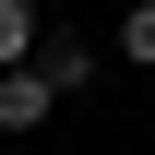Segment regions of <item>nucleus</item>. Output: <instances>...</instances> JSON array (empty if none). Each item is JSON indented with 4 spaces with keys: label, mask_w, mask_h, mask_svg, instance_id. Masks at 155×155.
Instances as JSON below:
<instances>
[{
    "label": "nucleus",
    "mask_w": 155,
    "mask_h": 155,
    "mask_svg": "<svg viewBox=\"0 0 155 155\" xmlns=\"http://www.w3.org/2000/svg\"><path fill=\"white\" fill-rule=\"evenodd\" d=\"M36 72H48V96H84V84H96V48H72V36H36Z\"/></svg>",
    "instance_id": "f03ea898"
},
{
    "label": "nucleus",
    "mask_w": 155,
    "mask_h": 155,
    "mask_svg": "<svg viewBox=\"0 0 155 155\" xmlns=\"http://www.w3.org/2000/svg\"><path fill=\"white\" fill-rule=\"evenodd\" d=\"M119 60H143V72H155V0H131V24H119Z\"/></svg>",
    "instance_id": "20e7f679"
},
{
    "label": "nucleus",
    "mask_w": 155,
    "mask_h": 155,
    "mask_svg": "<svg viewBox=\"0 0 155 155\" xmlns=\"http://www.w3.org/2000/svg\"><path fill=\"white\" fill-rule=\"evenodd\" d=\"M48 107H60V96H48V72H36V60H24V72H0V131H36Z\"/></svg>",
    "instance_id": "f257e3e1"
},
{
    "label": "nucleus",
    "mask_w": 155,
    "mask_h": 155,
    "mask_svg": "<svg viewBox=\"0 0 155 155\" xmlns=\"http://www.w3.org/2000/svg\"><path fill=\"white\" fill-rule=\"evenodd\" d=\"M36 36H48L36 0H0V72H24V60H36Z\"/></svg>",
    "instance_id": "7ed1b4c3"
}]
</instances>
